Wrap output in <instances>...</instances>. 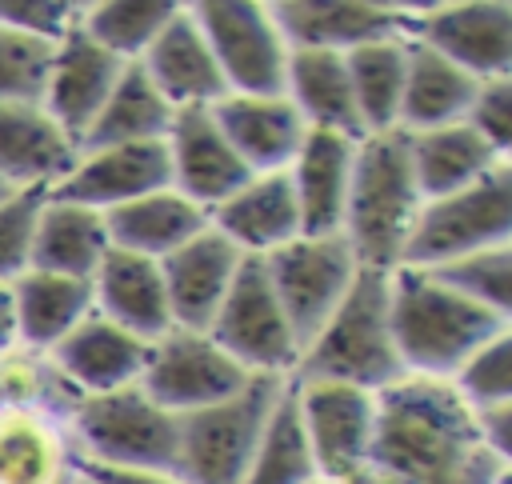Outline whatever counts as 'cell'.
<instances>
[{
  "mask_svg": "<svg viewBox=\"0 0 512 484\" xmlns=\"http://www.w3.org/2000/svg\"><path fill=\"white\" fill-rule=\"evenodd\" d=\"M312 484H328V480H312Z\"/></svg>",
  "mask_w": 512,
  "mask_h": 484,
  "instance_id": "49",
  "label": "cell"
},
{
  "mask_svg": "<svg viewBox=\"0 0 512 484\" xmlns=\"http://www.w3.org/2000/svg\"><path fill=\"white\" fill-rule=\"evenodd\" d=\"M288 48L352 52L376 40H412L416 4L384 0H268Z\"/></svg>",
  "mask_w": 512,
  "mask_h": 484,
  "instance_id": "14",
  "label": "cell"
},
{
  "mask_svg": "<svg viewBox=\"0 0 512 484\" xmlns=\"http://www.w3.org/2000/svg\"><path fill=\"white\" fill-rule=\"evenodd\" d=\"M64 428L72 436L76 460L100 468H124V472L176 476L180 416L148 400L140 384L104 396H80Z\"/></svg>",
  "mask_w": 512,
  "mask_h": 484,
  "instance_id": "5",
  "label": "cell"
},
{
  "mask_svg": "<svg viewBox=\"0 0 512 484\" xmlns=\"http://www.w3.org/2000/svg\"><path fill=\"white\" fill-rule=\"evenodd\" d=\"M48 200V188H16L0 204V284H12L32 264L36 216Z\"/></svg>",
  "mask_w": 512,
  "mask_h": 484,
  "instance_id": "40",
  "label": "cell"
},
{
  "mask_svg": "<svg viewBox=\"0 0 512 484\" xmlns=\"http://www.w3.org/2000/svg\"><path fill=\"white\" fill-rule=\"evenodd\" d=\"M140 72L152 80V88L164 96L172 112L180 108H212L228 96V84L216 68V56L192 20L188 4L172 12V20L160 28V36L148 44V52L136 60Z\"/></svg>",
  "mask_w": 512,
  "mask_h": 484,
  "instance_id": "19",
  "label": "cell"
},
{
  "mask_svg": "<svg viewBox=\"0 0 512 484\" xmlns=\"http://www.w3.org/2000/svg\"><path fill=\"white\" fill-rule=\"evenodd\" d=\"M92 312L148 344L160 340L172 328L160 264L124 248H108L92 272Z\"/></svg>",
  "mask_w": 512,
  "mask_h": 484,
  "instance_id": "24",
  "label": "cell"
},
{
  "mask_svg": "<svg viewBox=\"0 0 512 484\" xmlns=\"http://www.w3.org/2000/svg\"><path fill=\"white\" fill-rule=\"evenodd\" d=\"M208 224H212L208 212L196 208L192 200H184L172 188H160L152 196H140L132 204H120V208L104 212L108 244L124 248V252H136V256H148V260H164L168 252L188 244Z\"/></svg>",
  "mask_w": 512,
  "mask_h": 484,
  "instance_id": "28",
  "label": "cell"
},
{
  "mask_svg": "<svg viewBox=\"0 0 512 484\" xmlns=\"http://www.w3.org/2000/svg\"><path fill=\"white\" fill-rule=\"evenodd\" d=\"M420 204L424 200L412 176L408 132L392 128V132L360 136L352 156L344 224H340V236L348 240L356 264L376 272L400 268V252Z\"/></svg>",
  "mask_w": 512,
  "mask_h": 484,
  "instance_id": "3",
  "label": "cell"
},
{
  "mask_svg": "<svg viewBox=\"0 0 512 484\" xmlns=\"http://www.w3.org/2000/svg\"><path fill=\"white\" fill-rule=\"evenodd\" d=\"M420 272H428L432 280H440L456 296L512 320V244L480 248V252H468V256L448 260L440 268H420Z\"/></svg>",
  "mask_w": 512,
  "mask_h": 484,
  "instance_id": "37",
  "label": "cell"
},
{
  "mask_svg": "<svg viewBox=\"0 0 512 484\" xmlns=\"http://www.w3.org/2000/svg\"><path fill=\"white\" fill-rule=\"evenodd\" d=\"M312 480H320V476H316V464H312V452H308V440H304V428L296 416L292 380H288L240 484H312Z\"/></svg>",
  "mask_w": 512,
  "mask_h": 484,
  "instance_id": "36",
  "label": "cell"
},
{
  "mask_svg": "<svg viewBox=\"0 0 512 484\" xmlns=\"http://www.w3.org/2000/svg\"><path fill=\"white\" fill-rule=\"evenodd\" d=\"M464 124L504 160H512V76L480 80Z\"/></svg>",
  "mask_w": 512,
  "mask_h": 484,
  "instance_id": "41",
  "label": "cell"
},
{
  "mask_svg": "<svg viewBox=\"0 0 512 484\" xmlns=\"http://www.w3.org/2000/svg\"><path fill=\"white\" fill-rule=\"evenodd\" d=\"M388 324L404 376L452 380L488 340L512 328L508 316L480 308L420 268L388 272Z\"/></svg>",
  "mask_w": 512,
  "mask_h": 484,
  "instance_id": "2",
  "label": "cell"
},
{
  "mask_svg": "<svg viewBox=\"0 0 512 484\" xmlns=\"http://www.w3.org/2000/svg\"><path fill=\"white\" fill-rule=\"evenodd\" d=\"M160 188H172L168 148L164 140H152V144H112L96 152H76L72 168L48 188V196L96 212H112Z\"/></svg>",
  "mask_w": 512,
  "mask_h": 484,
  "instance_id": "15",
  "label": "cell"
},
{
  "mask_svg": "<svg viewBox=\"0 0 512 484\" xmlns=\"http://www.w3.org/2000/svg\"><path fill=\"white\" fill-rule=\"evenodd\" d=\"M12 192H16V188H12V184H8V180H0V204H4V200H8V196H12Z\"/></svg>",
  "mask_w": 512,
  "mask_h": 484,
  "instance_id": "47",
  "label": "cell"
},
{
  "mask_svg": "<svg viewBox=\"0 0 512 484\" xmlns=\"http://www.w3.org/2000/svg\"><path fill=\"white\" fill-rule=\"evenodd\" d=\"M208 112H212L216 128L224 132V140L232 144V152L240 156V164L252 176L256 172H284L292 164V156L300 152L304 136H308V124L288 104V96L228 92Z\"/></svg>",
  "mask_w": 512,
  "mask_h": 484,
  "instance_id": "21",
  "label": "cell"
},
{
  "mask_svg": "<svg viewBox=\"0 0 512 484\" xmlns=\"http://www.w3.org/2000/svg\"><path fill=\"white\" fill-rule=\"evenodd\" d=\"M20 344V328H16V304H12V288L0 284V352Z\"/></svg>",
  "mask_w": 512,
  "mask_h": 484,
  "instance_id": "45",
  "label": "cell"
},
{
  "mask_svg": "<svg viewBox=\"0 0 512 484\" xmlns=\"http://www.w3.org/2000/svg\"><path fill=\"white\" fill-rule=\"evenodd\" d=\"M108 248L112 244H108L104 212L48 196L44 208H40V216H36L32 264L28 268L56 272V276H76V280H92V272L100 268V260H104Z\"/></svg>",
  "mask_w": 512,
  "mask_h": 484,
  "instance_id": "29",
  "label": "cell"
},
{
  "mask_svg": "<svg viewBox=\"0 0 512 484\" xmlns=\"http://www.w3.org/2000/svg\"><path fill=\"white\" fill-rule=\"evenodd\" d=\"M408 156H412V176H416L420 200L460 192V188L476 184L484 172H492L496 164H504V156L492 152L464 120L444 124V128L408 132Z\"/></svg>",
  "mask_w": 512,
  "mask_h": 484,
  "instance_id": "32",
  "label": "cell"
},
{
  "mask_svg": "<svg viewBox=\"0 0 512 484\" xmlns=\"http://www.w3.org/2000/svg\"><path fill=\"white\" fill-rule=\"evenodd\" d=\"M76 468L100 484H180L176 476H164V472H124V468H100L88 460H76Z\"/></svg>",
  "mask_w": 512,
  "mask_h": 484,
  "instance_id": "44",
  "label": "cell"
},
{
  "mask_svg": "<svg viewBox=\"0 0 512 484\" xmlns=\"http://www.w3.org/2000/svg\"><path fill=\"white\" fill-rule=\"evenodd\" d=\"M292 396L320 480L340 484L352 472L368 468L372 436H376L372 392L332 380H292Z\"/></svg>",
  "mask_w": 512,
  "mask_h": 484,
  "instance_id": "12",
  "label": "cell"
},
{
  "mask_svg": "<svg viewBox=\"0 0 512 484\" xmlns=\"http://www.w3.org/2000/svg\"><path fill=\"white\" fill-rule=\"evenodd\" d=\"M80 4L84 0H0V24L60 44L80 24Z\"/></svg>",
  "mask_w": 512,
  "mask_h": 484,
  "instance_id": "42",
  "label": "cell"
},
{
  "mask_svg": "<svg viewBox=\"0 0 512 484\" xmlns=\"http://www.w3.org/2000/svg\"><path fill=\"white\" fill-rule=\"evenodd\" d=\"M248 380H252V372H244L208 332L168 328L148 348L140 388L164 412L188 416L196 408H208V404L236 396Z\"/></svg>",
  "mask_w": 512,
  "mask_h": 484,
  "instance_id": "11",
  "label": "cell"
},
{
  "mask_svg": "<svg viewBox=\"0 0 512 484\" xmlns=\"http://www.w3.org/2000/svg\"><path fill=\"white\" fill-rule=\"evenodd\" d=\"M476 424H480L484 444H488L500 460H512V404L480 408V412H476Z\"/></svg>",
  "mask_w": 512,
  "mask_h": 484,
  "instance_id": "43",
  "label": "cell"
},
{
  "mask_svg": "<svg viewBox=\"0 0 512 484\" xmlns=\"http://www.w3.org/2000/svg\"><path fill=\"white\" fill-rule=\"evenodd\" d=\"M176 8V0H84L80 28L116 60L136 64Z\"/></svg>",
  "mask_w": 512,
  "mask_h": 484,
  "instance_id": "35",
  "label": "cell"
},
{
  "mask_svg": "<svg viewBox=\"0 0 512 484\" xmlns=\"http://www.w3.org/2000/svg\"><path fill=\"white\" fill-rule=\"evenodd\" d=\"M412 40L440 52L476 80L512 76V4L508 0H436L416 4Z\"/></svg>",
  "mask_w": 512,
  "mask_h": 484,
  "instance_id": "13",
  "label": "cell"
},
{
  "mask_svg": "<svg viewBox=\"0 0 512 484\" xmlns=\"http://www.w3.org/2000/svg\"><path fill=\"white\" fill-rule=\"evenodd\" d=\"M368 464L396 484H508L476 424V412L448 380L400 376L376 392V436Z\"/></svg>",
  "mask_w": 512,
  "mask_h": 484,
  "instance_id": "1",
  "label": "cell"
},
{
  "mask_svg": "<svg viewBox=\"0 0 512 484\" xmlns=\"http://www.w3.org/2000/svg\"><path fill=\"white\" fill-rule=\"evenodd\" d=\"M352 156L356 140L340 132L308 128L300 152L288 164L296 212H300V236H336L344 224L348 204V180H352Z\"/></svg>",
  "mask_w": 512,
  "mask_h": 484,
  "instance_id": "22",
  "label": "cell"
},
{
  "mask_svg": "<svg viewBox=\"0 0 512 484\" xmlns=\"http://www.w3.org/2000/svg\"><path fill=\"white\" fill-rule=\"evenodd\" d=\"M52 48L56 44L0 24V104H40Z\"/></svg>",
  "mask_w": 512,
  "mask_h": 484,
  "instance_id": "39",
  "label": "cell"
},
{
  "mask_svg": "<svg viewBox=\"0 0 512 484\" xmlns=\"http://www.w3.org/2000/svg\"><path fill=\"white\" fill-rule=\"evenodd\" d=\"M208 336L252 376H284L292 380L300 348L296 336L284 320V308L268 284L264 260L260 256H244L220 312L208 324Z\"/></svg>",
  "mask_w": 512,
  "mask_h": 484,
  "instance_id": "9",
  "label": "cell"
},
{
  "mask_svg": "<svg viewBox=\"0 0 512 484\" xmlns=\"http://www.w3.org/2000/svg\"><path fill=\"white\" fill-rule=\"evenodd\" d=\"M480 80L444 60L440 52L408 40V76H404V96H400V132H424V128H444L460 124L472 108Z\"/></svg>",
  "mask_w": 512,
  "mask_h": 484,
  "instance_id": "30",
  "label": "cell"
},
{
  "mask_svg": "<svg viewBox=\"0 0 512 484\" xmlns=\"http://www.w3.org/2000/svg\"><path fill=\"white\" fill-rule=\"evenodd\" d=\"M496 244H512V160L460 192L424 200L404 240L400 268H440Z\"/></svg>",
  "mask_w": 512,
  "mask_h": 484,
  "instance_id": "7",
  "label": "cell"
},
{
  "mask_svg": "<svg viewBox=\"0 0 512 484\" xmlns=\"http://www.w3.org/2000/svg\"><path fill=\"white\" fill-rule=\"evenodd\" d=\"M188 12L204 32L228 92L284 96L288 40L268 0H192Z\"/></svg>",
  "mask_w": 512,
  "mask_h": 484,
  "instance_id": "8",
  "label": "cell"
},
{
  "mask_svg": "<svg viewBox=\"0 0 512 484\" xmlns=\"http://www.w3.org/2000/svg\"><path fill=\"white\" fill-rule=\"evenodd\" d=\"M348 84L364 136L392 132L400 124V96L408 76V40H376L344 52Z\"/></svg>",
  "mask_w": 512,
  "mask_h": 484,
  "instance_id": "34",
  "label": "cell"
},
{
  "mask_svg": "<svg viewBox=\"0 0 512 484\" xmlns=\"http://www.w3.org/2000/svg\"><path fill=\"white\" fill-rule=\"evenodd\" d=\"M284 96L300 112L308 128L320 132H340L360 140V116L348 84V64L344 52L332 48H288V68H284Z\"/></svg>",
  "mask_w": 512,
  "mask_h": 484,
  "instance_id": "26",
  "label": "cell"
},
{
  "mask_svg": "<svg viewBox=\"0 0 512 484\" xmlns=\"http://www.w3.org/2000/svg\"><path fill=\"white\" fill-rule=\"evenodd\" d=\"M168 124H172V108L164 104V96L152 88L140 64H124L120 80L112 84L92 128L80 136L76 152H96L112 144H152L168 136Z\"/></svg>",
  "mask_w": 512,
  "mask_h": 484,
  "instance_id": "33",
  "label": "cell"
},
{
  "mask_svg": "<svg viewBox=\"0 0 512 484\" xmlns=\"http://www.w3.org/2000/svg\"><path fill=\"white\" fill-rule=\"evenodd\" d=\"M404 376L388 324V272L356 268L352 288L300 352L292 380H332L364 392H384Z\"/></svg>",
  "mask_w": 512,
  "mask_h": 484,
  "instance_id": "4",
  "label": "cell"
},
{
  "mask_svg": "<svg viewBox=\"0 0 512 484\" xmlns=\"http://www.w3.org/2000/svg\"><path fill=\"white\" fill-rule=\"evenodd\" d=\"M448 384L472 412L512 404V328L500 332L496 340H488L480 352H472Z\"/></svg>",
  "mask_w": 512,
  "mask_h": 484,
  "instance_id": "38",
  "label": "cell"
},
{
  "mask_svg": "<svg viewBox=\"0 0 512 484\" xmlns=\"http://www.w3.org/2000/svg\"><path fill=\"white\" fill-rule=\"evenodd\" d=\"M76 484H100V480H92V476H84V472L76 468Z\"/></svg>",
  "mask_w": 512,
  "mask_h": 484,
  "instance_id": "48",
  "label": "cell"
},
{
  "mask_svg": "<svg viewBox=\"0 0 512 484\" xmlns=\"http://www.w3.org/2000/svg\"><path fill=\"white\" fill-rule=\"evenodd\" d=\"M8 288H12L16 328H20V344L24 348L48 352L84 316H92V280H76V276H56V272L28 268Z\"/></svg>",
  "mask_w": 512,
  "mask_h": 484,
  "instance_id": "31",
  "label": "cell"
},
{
  "mask_svg": "<svg viewBox=\"0 0 512 484\" xmlns=\"http://www.w3.org/2000/svg\"><path fill=\"white\" fill-rule=\"evenodd\" d=\"M76 160V144L40 104H0V180L12 188H52Z\"/></svg>",
  "mask_w": 512,
  "mask_h": 484,
  "instance_id": "27",
  "label": "cell"
},
{
  "mask_svg": "<svg viewBox=\"0 0 512 484\" xmlns=\"http://www.w3.org/2000/svg\"><path fill=\"white\" fill-rule=\"evenodd\" d=\"M260 260H264L268 284L284 308V320L296 336V348L304 352L312 344V336L324 328V320L336 312L344 292L352 288V276L360 264L340 232L336 236H296Z\"/></svg>",
  "mask_w": 512,
  "mask_h": 484,
  "instance_id": "10",
  "label": "cell"
},
{
  "mask_svg": "<svg viewBox=\"0 0 512 484\" xmlns=\"http://www.w3.org/2000/svg\"><path fill=\"white\" fill-rule=\"evenodd\" d=\"M284 376H252L236 396L180 416V484H240L284 396Z\"/></svg>",
  "mask_w": 512,
  "mask_h": 484,
  "instance_id": "6",
  "label": "cell"
},
{
  "mask_svg": "<svg viewBox=\"0 0 512 484\" xmlns=\"http://www.w3.org/2000/svg\"><path fill=\"white\" fill-rule=\"evenodd\" d=\"M208 220L244 256H268L284 248L288 240L300 236V212H296L288 168L248 176L228 200H220L208 212Z\"/></svg>",
  "mask_w": 512,
  "mask_h": 484,
  "instance_id": "23",
  "label": "cell"
},
{
  "mask_svg": "<svg viewBox=\"0 0 512 484\" xmlns=\"http://www.w3.org/2000/svg\"><path fill=\"white\" fill-rule=\"evenodd\" d=\"M240 260H244V252L236 244H228L212 224L204 232H196L188 244H180L176 252H168L164 260H156L164 296H168V312H172V328L208 332Z\"/></svg>",
  "mask_w": 512,
  "mask_h": 484,
  "instance_id": "18",
  "label": "cell"
},
{
  "mask_svg": "<svg viewBox=\"0 0 512 484\" xmlns=\"http://www.w3.org/2000/svg\"><path fill=\"white\" fill-rule=\"evenodd\" d=\"M340 484H396L392 476H384V472H376L372 464L368 468H360V472H352L348 480H340Z\"/></svg>",
  "mask_w": 512,
  "mask_h": 484,
  "instance_id": "46",
  "label": "cell"
},
{
  "mask_svg": "<svg viewBox=\"0 0 512 484\" xmlns=\"http://www.w3.org/2000/svg\"><path fill=\"white\" fill-rule=\"evenodd\" d=\"M148 348H152L148 340H140L92 312L56 348H48V360L80 396H104V392L140 384Z\"/></svg>",
  "mask_w": 512,
  "mask_h": 484,
  "instance_id": "20",
  "label": "cell"
},
{
  "mask_svg": "<svg viewBox=\"0 0 512 484\" xmlns=\"http://www.w3.org/2000/svg\"><path fill=\"white\" fill-rule=\"evenodd\" d=\"M164 148H168L172 192H180L184 200H192L204 212H212L220 200H228L252 176L240 164V156L232 152V144L224 140V132L216 128L208 108L172 112Z\"/></svg>",
  "mask_w": 512,
  "mask_h": 484,
  "instance_id": "17",
  "label": "cell"
},
{
  "mask_svg": "<svg viewBox=\"0 0 512 484\" xmlns=\"http://www.w3.org/2000/svg\"><path fill=\"white\" fill-rule=\"evenodd\" d=\"M0 484H76V448L60 416L0 408Z\"/></svg>",
  "mask_w": 512,
  "mask_h": 484,
  "instance_id": "25",
  "label": "cell"
},
{
  "mask_svg": "<svg viewBox=\"0 0 512 484\" xmlns=\"http://www.w3.org/2000/svg\"><path fill=\"white\" fill-rule=\"evenodd\" d=\"M124 60H116L108 48H100L80 24L52 48V64H48V80H44V96L40 108L52 116V124L80 144V136L92 128L96 112L104 108L112 84L120 80Z\"/></svg>",
  "mask_w": 512,
  "mask_h": 484,
  "instance_id": "16",
  "label": "cell"
}]
</instances>
